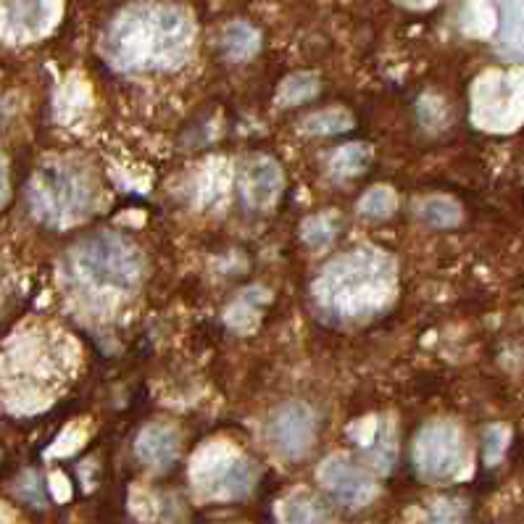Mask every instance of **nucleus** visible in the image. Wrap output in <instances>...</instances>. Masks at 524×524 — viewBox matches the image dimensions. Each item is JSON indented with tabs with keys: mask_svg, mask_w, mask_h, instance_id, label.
Here are the masks:
<instances>
[{
	"mask_svg": "<svg viewBox=\"0 0 524 524\" xmlns=\"http://www.w3.org/2000/svg\"><path fill=\"white\" fill-rule=\"evenodd\" d=\"M272 301V295L264 288H248L237 295V301L227 309V324L235 327L237 332H253L259 327L261 311L266 303Z\"/></svg>",
	"mask_w": 524,
	"mask_h": 524,
	"instance_id": "11",
	"label": "nucleus"
},
{
	"mask_svg": "<svg viewBox=\"0 0 524 524\" xmlns=\"http://www.w3.org/2000/svg\"><path fill=\"white\" fill-rule=\"evenodd\" d=\"M464 440L459 427L446 419L424 424L414 443V464L424 480L446 482L453 480L464 467Z\"/></svg>",
	"mask_w": 524,
	"mask_h": 524,
	"instance_id": "6",
	"label": "nucleus"
},
{
	"mask_svg": "<svg viewBox=\"0 0 524 524\" xmlns=\"http://www.w3.org/2000/svg\"><path fill=\"white\" fill-rule=\"evenodd\" d=\"M327 519L324 503L309 490H295L280 503L282 524H327Z\"/></svg>",
	"mask_w": 524,
	"mask_h": 524,
	"instance_id": "12",
	"label": "nucleus"
},
{
	"mask_svg": "<svg viewBox=\"0 0 524 524\" xmlns=\"http://www.w3.org/2000/svg\"><path fill=\"white\" fill-rule=\"evenodd\" d=\"M459 522H461L459 503H451V501L432 503L422 517V524H459Z\"/></svg>",
	"mask_w": 524,
	"mask_h": 524,
	"instance_id": "20",
	"label": "nucleus"
},
{
	"mask_svg": "<svg viewBox=\"0 0 524 524\" xmlns=\"http://www.w3.org/2000/svg\"><path fill=\"white\" fill-rule=\"evenodd\" d=\"M316 474H319V482L324 488L348 506H367L377 493V482H374L372 474L348 456H340V453L324 459Z\"/></svg>",
	"mask_w": 524,
	"mask_h": 524,
	"instance_id": "8",
	"label": "nucleus"
},
{
	"mask_svg": "<svg viewBox=\"0 0 524 524\" xmlns=\"http://www.w3.org/2000/svg\"><path fill=\"white\" fill-rule=\"evenodd\" d=\"M369 161H372L369 145L348 143L343 145L340 151L332 153L330 172L332 177H338V180H351V177H359V174L367 172Z\"/></svg>",
	"mask_w": 524,
	"mask_h": 524,
	"instance_id": "15",
	"label": "nucleus"
},
{
	"mask_svg": "<svg viewBox=\"0 0 524 524\" xmlns=\"http://www.w3.org/2000/svg\"><path fill=\"white\" fill-rule=\"evenodd\" d=\"M180 448V432L166 422L148 424V427L137 435L135 443L137 459L143 461L145 467L156 469V472H164V469L172 467L174 461H177V456H180Z\"/></svg>",
	"mask_w": 524,
	"mask_h": 524,
	"instance_id": "10",
	"label": "nucleus"
},
{
	"mask_svg": "<svg viewBox=\"0 0 524 524\" xmlns=\"http://www.w3.org/2000/svg\"><path fill=\"white\" fill-rule=\"evenodd\" d=\"M29 201L43 222L74 227L93 214L95 182L77 164H48L29 185Z\"/></svg>",
	"mask_w": 524,
	"mask_h": 524,
	"instance_id": "4",
	"label": "nucleus"
},
{
	"mask_svg": "<svg viewBox=\"0 0 524 524\" xmlns=\"http://www.w3.org/2000/svg\"><path fill=\"white\" fill-rule=\"evenodd\" d=\"M282 187H285L282 166L266 156L251 158V161L245 164L243 174H240V190H243V198L251 203L253 209L259 211L272 209L274 203L280 201Z\"/></svg>",
	"mask_w": 524,
	"mask_h": 524,
	"instance_id": "9",
	"label": "nucleus"
},
{
	"mask_svg": "<svg viewBox=\"0 0 524 524\" xmlns=\"http://www.w3.org/2000/svg\"><path fill=\"white\" fill-rule=\"evenodd\" d=\"M8 201V166H6V158L0 156V209L6 206Z\"/></svg>",
	"mask_w": 524,
	"mask_h": 524,
	"instance_id": "22",
	"label": "nucleus"
},
{
	"mask_svg": "<svg viewBox=\"0 0 524 524\" xmlns=\"http://www.w3.org/2000/svg\"><path fill=\"white\" fill-rule=\"evenodd\" d=\"M319 90H322V82H319L316 74H290V77H285L280 90H277V106L293 108L301 106V103H309L311 98L319 95Z\"/></svg>",
	"mask_w": 524,
	"mask_h": 524,
	"instance_id": "16",
	"label": "nucleus"
},
{
	"mask_svg": "<svg viewBox=\"0 0 524 524\" xmlns=\"http://www.w3.org/2000/svg\"><path fill=\"white\" fill-rule=\"evenodd\" d=\"M417 216L424 224L430 227H438V230H451L461 222V209L459 203L451 201V198H443V195H435V198H424L417 206Z\"/></svg>",
	"mask_w": 524,
	"mask_h": 524,
	"instance_id": "17",
	"label": "nucleus"
},
{
	"mask_svg": "<svg viewBox=\"0 0 524 524\" xmlns=\"http://www.w3.org/2000/svg\"><path fill=\"white\" fill-rule=\"evenodd\" d=\"M380 417H364L351 427V438L359 443L361 448H372L377 435H380Z\"/></svg>",
	"mask_w": 524,
	"mask_h": 524,
	"instance_id": "21",
	"label": "nucleus"
},
{
	"mask_svg": "<svg viewBox=\"0 0 524 524\" xmlns=\"http://www.w3.org/2000/svg\"><path fill=\"white\" fill-rule=\"evenodd\" d=\"M74 269L93 295L127 298L145 277V256L135 243L116 232H95L77 245Z\"/></svg>",
	"mask_w": 524,
	"mask_h": 524,
	"instance_id": "3",
	"label": "nucleus"
},
{
	"mask_svg": "<svg viewBox=\"0 0 524 524\" xmlns=\"http://www.w3.org/2000/svg\"><path fill=\"white\" fill-rule=\"evenodd\" d=\"M395 209H398V195L388 185L372 187L359 201V214L367 219H388L395 214Z\"/></svg>",
	"mask_w": 524,
	"mask_h": 524,
	"instance_id": "18",
	"label": "nucleus"
},
{
	"mask_svg": "<svg viewBox=\"0 0 524 524\" xmlns=\"http://www.w3.org/2000/svg\"><path fill=\"white\" fill-rule=\"evenodd\" d=\"M256 474L259 472L253 467V461L222 440L203 446L190 464L195 490L203 498H214V501H230L251 493Z\"/></svg>",
	"mask_w": 524,
	"mask_h": 524,
	"instance_id": "5",
	"label": "nucleus"
},
{
	"mask_svg": "<svg viewBox=\"0 0 524 524\" xmlns=\"http://www.w3.org/2000/svg\"><path fill=\"white\" fill-rule=\"evenodd\" d=\"M395 264L377 251H353L332 261L316 280V301L338 319L377 314L393 301Z\"/></svg>",
	"mask_w": 524,
	"mask_h": 524,
	"instance_id": "2",
	"label": "nucleus"
},
{
	"mask_svg": "<svg viewBox=\"0 0 524 524\" xmlns=\"http://www.w3.org/2000/svg\"><path fill=\"white\" fill-rule=\"evenodd\" d=\"M259 43V32L245 22L227 24L222 32V51L230 61H245V58H251L253 53L259 51Z\"/></svg>",
	"mask_w": 524,
	"mask_h": 524,
	"instance_id": "13",
	"label": "nucleus"
},
{
	"mask_svg": "<svg viewBox=\"0 0 524 524\" xmlns=\"http://www.w3.org/2000/svg\"><path fill=\"white\" fill-rule=\"evenodd\" d=\"M266 435H269V446L274 448V453H280L282 459H303L316 438L314 409L301 401L282 403L269 419Z\"/></svg>",
	"mask_w": 524,
	"mask_h": 524,
	"instance_id": "7",
	"label": "nucleus"
},
{
	"mask_svg": "<svg viewBox=\"0 0 524 524\" xmlns=\"http://www.w3.org/2000/svg\"><path fill=\"white\" fill-rule=\"evenodd\" d=\"M353 130V116L345 108H324L319 114L303 119L301 132L309 137H332Z\"/></svg>",
	"mask_w": 524,
	"mask_h": 524,
	"instance_id": "14",
	"label": "nucleus"
},
{
	"mask_svg": "<svg viewBox=\"0 0 524 524\" xmlns=\"http://www.w3.org/2000/svg\"><path fill=\"white\" fill-rule=\"evenodd\" d=\"M303 243L311 248H327L335 243L338 237V224H335V214H314L309 216L301 227Z\"/></svg>",
	"mask_w": 524,
	"mask_h": 524,
	"instance_id": "19",
	"label": "nucleus"
},
{
	"mask_svg": "<svg viewBox=\"0 0 524 524\" xmlns=\"http://www.w3.org/2000/svg\"><path fill=\"white\" fill-rule=\"evenodd\" d=\"M193 40L195 27L182 8L135 6L114 22L106 53L127 72H158L180 66Z\"/></svg>",
	"mask_w": 524,
	"mask_h": 524,
	"instance_id": "1",
	"label": "nucleus"
},
{
	"mask_svg": "<svg viewBox=\"0 0 524 524\" xmlns=\"http://www.w3.org/2000/svg\"><path fill=\"white\" fill-rule=\"evenodd\" d=\"M206 180L214 182V201H216V198H219V193H216V187H224V185H216V182H219V172H216V169H214V174H209ZM206 187H209V190H211V185H206ZM203 201L211 203V193H206V198H203Z\"/></svg>",
	"mask_w": 524,
	"mask_h": 524,
	"instance_id": "23",
	"label": "nucleus"
}]
</instances>
